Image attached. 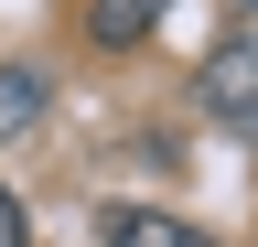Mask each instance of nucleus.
Here are the masks:
<instances>
[{"mask_svg":"<svg viewBox=\"0 0 258 247\" xmlns=\"http://www.w3.org/2000/svg\"><path fill=\"white\" fill-rule=\"evenodd\" d=\"M108 247H215V236L172 226V215H140V204H108Z\"/></svg>","mask_w":258,"mask_h":247,"instance_id":"nucleus-2","label":"nucleus"},{"mask_svg":"<svg viewBox=\"0 0 258 247\" xmlns=\"http://www.w3.org/2000/svg\"><path fill=\"white\" fill-rule=\"evenodd\" d=\"M0 247H22V194L0 183Z\"/></svg>","mask_w":258,"mask_h":247,"instance_id":"nucleus-5","label":"nucleus"},{"mask_svg":"<svg viewBox=\"0 0 258 247\" xmlns=\"http://www.w3.org/2000/svg\"><path fill=\"white\" fill-rule=\"evenodd\" d=\"M32 118H43V75L0 65V140H32Z\"/></svg>","mask_w":258,"mask_h":247,"instance_id":"nucleus-3","label":"nucleus"},{"mask_svg":"<svg viewBox=\"0 0 258 247\" xmlns=\"http://www.w3.org/2000/svg\"><path fill=\"white\" fill-rule=\"evenodd\" d=\"M161 22V0H108V11H97V43H140Z\"/></svg>","mask_w":258,"mask_h":247,"instance_id":"nucleus-4","label":"nucleus"},{"mask_svg":"<svg viewBox=\"0 0 258 247\" xmlns=\"http://www.w3.org/2000/svg\"><path fill=\"white\" fill-rule=\"evenodd\" d=\"M194 97H205L226 129H258V33H226L205 54V75H194Z\"/></svg>","mask_w":258,"mask_h":247,"instance_id":"nucleus-1","label":"nucleus"}]
</instances>
